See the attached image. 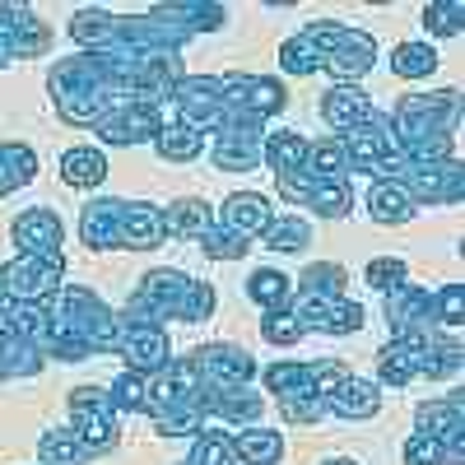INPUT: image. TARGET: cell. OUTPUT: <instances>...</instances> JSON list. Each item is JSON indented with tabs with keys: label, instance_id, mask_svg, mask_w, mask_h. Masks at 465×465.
<instances>
[{
	"label": "cell",
	"instance_id": "1",
	"mask_svg": "<svg viewBox=\"0 0 465 465\" xmlns=\"http://www.w3.org/2000/svg\"><path fill=\"white\" fill-rule=\"evenodd\" d=\"M396 144L410 163H438V159H456L451 144L460 131V94L442 89V94H405L396 103Z\"/></svg>",
	"mask_w": 465,
	"mask_h": 465
},
{
	"label": "cell",
	"instance_id": "2",
	"mask_svg": "<svg viewBox=\"0 0 465 465\" xmlns=\"http://www.w3.org/2000/svg\"><path fill=\"white\" fill-rule=\"evenodd\" d=\"M144 414L153 419V429L163 438H196L210 429V410H205V386L196 372V359H173L168 368L144 377Z\"/></svg>",
	"mask_w": 465,
	"mask_h": 465
},
{
	"label": "cell",
	"instance_id": "3",
	"mask_svg": "<svg viewBox=\"0 0 465 465\" xmlns=\"http://www.w3.org/2000/svg\"><path fill=\"white\" fill-rule=\"evenodd\" d=\"M214 302L219 293L205 280H191L182 270H149L140 280V289L126 298V322H149V326H163V322H210L214 317Z\"/></svg>",
	"mask_w": 465,
	"mask_h": 465
},
{
	"label": "cell",
	"instance_id": "4",
	"mask_svg": "<svg viewBox=\"0 0 465 465\" xmlns=\"http://www.w3.org/2000/svg\"><path fill=\"white\" fill-rule=\"evenodd\" d=\"M47 89H52V103H56V112L65 116V122L70 126H89V131L103 122L112 107L126 103L122 94L112 89V80L103 74V65H98L94 52H80V56L52 65Z\"/></svg>",
	"mask_w": 465,
	"mask_h": 465
},
{
	"label": "cell",
	"instance_id": "5",
	"mask_svg": "<svg viewBox=\"0 0 465 465\" xmlns=\"http://www.w3.org/2000/svg\"><path fill=\"white\" fill-rule=\"evenodd\" d=\"M52 322L56 331L80 349V354H116V312L98 298L89 293L84 284H61V293L52 298Z\"/></svg>",
	"mask_w": 465,
	"mask_h": 465
},
{
	"label": "cell",
	"instance_id": "6",
	"mask_svg": "<svg viewBox=\"0 0 465 465\" xmlns=\"http://www.w3.org/2000/svg\"><path fill=\"white\" fill-rule=\"evenodd\" d=\"M335 140L344 149V163L359 168V173H372L377 182H396L401 168H405V153L396 144V126H391V116H381V112H368L354 131H344Z\"/></svg>",
	"mask_w": 465,
	"mask_h": 465
},
{
	"label": "cell",
	"instance_id": "7",
	"mask_svg": "<svg viewBox=\"0 0 465 465\" xmlns=\"http://www.w3.org/2000/svg\"><path fill=\"white\" fill-rule=\"evenodd\" d=\"M265 386L275 391L284 419L298 423V429H307V423H317V419L326 414V396H322V386H317L312 363H298V359L270 363V368H265Z\"/></svg>",
	"mask_w": 465,
	"mask_h": 465
},
{
	"label": "cell",
	"instance_id": "8",
	"mask_svg": "<svg viewBox=\"0 0 465 465\" xmlns=\"http://www.w3.org/2000/svg\"><path fill=\"white\" fill-rule=\"evenodd\" d=\"M261 153H265V122L228 112L223 126L214 131V149H210L214 168L219 173H252V168H261Z\"/></svg>",
	"mask_w": 465,
	"mask_h": 465
},
{
	"label": "cell",
	"instance_id": "9",
	"mask_svg": "<svg viewBox=\"0 0 465 465\" xmlns=\"http://www.w3.org/2000/svg\"><path fill=\"white\" fill-rule=\"evenodd\" d=\"M219 98H223L228 112L252 116V122H270V116L284 112V103H289L280 80H270V74H242V70L219 74Z\"/></svg>",
	"mask_w": 465,
	"mask_h": 465
},
{
	"label": "cell",
	"instance_id": "10",
	"mask_svg": "<svg viewBox=\"0 0 465 465\" xmlns=\"http://www.w3.org/2000/svg\"><path fill=\"white\" fill-rule=\"evenodd\" d=\"M289 312L302 331H322V335H354L363 331L368 312L349 298H331V293H298L289 298Z\"/></svg>",
	"mask_w": 465,
	"mask_h": 465
},
{
	"label": "cell",
	"instance_id": "11",
	"mask_svg": "<svg viewBox=\"0 0 465 465\" xmlns=\"http://www.w3.org/2000/svg\"><path fill=\"white\" fill-rule=\"evenodd\" d=\"M396 182L410 191L414 205H460V196H465L460 159H438V163H410L405 159Z\"/></svg>",
	"mask_w": 465,
	"mask_h": 465
},
{
	"label": "cell",
	"instance_id": "12",
	"mask_svg": "<svg viewBox=\"0 0 465 465\" xmlns=\"http://www.w3.org/2000/svg\"><path fill=\"white\" fill-rule=\"evenodd\" d=\"M70 433L89 442L94 456L116 447V410L103 386H74L70 391Z\"/></svg>",
	"mask_w": 465,
	"mask_h": 465
},
{
	"label": "cell",
	"instance_id": "13",
	"mask_svg": "<svg viewBox=\"0 0 465 465\" xmlns=\"http://www.w3.org/2000/svg\"><path fill=\"white\" fill-rule=\"evenodd\" d=\"M275 186H280V196L289 205H307L312 214L322 219H344L349 205H354V191H349V182H322V177H307L302 168L293 173H275Z\"/></svg>",
	"mask_w": 465,
	"mask_h": 465
},
{
	"label": "cell",
	"instance_id": "14",
	"mask_svg": "<svg viewBox=\"0 0 465 465\" xmlns=\"http://www.w3.org/2000/svg\"><path fill=\"white\" fill-rule=\"evenodd\" d=\"M47 47H52V28L37 19V10L0 0V70L24 56H43Z\"/></svg>",
	"mask_w": 465,
	"mask_h": 465
},
{
	"label": "cell",
	"instance_id": "15",
	"mask_svg": "<svg viewBox=\"0 0 465 465\" xmlns=\"http://www.w3.org/2000/svg\"><path fill=\"white\" fill-rule=\"evenodd\" d=\"M168 103L177 107V122H186L191 131H201V135L219 131L223 116H228V107L219 98V74H186V80L173 89Z\"/></svg>",
	"mask_w": 465,
	"mask_h": 465
},
{
	"label": "cell",
	"instance_id": "16",
	"mask_svg": "<svg viewBox=\"0 0 465 465\" xmlns=\"http://www.w3.org/2000/svg\"><path fill=\"white\" fill-rule=\"evenodd\" d=\"M116 354L126 359L131 372L149 377V372H159L173 363V344H168V331L163 326H149V322H126V317H116Z\"/></svg>",
	"mask_w": 465,
	"mask_h": 465
},
{
	"label": "cell",
	"instance_id": "17",
	"mask_svg": "<svg viewBox=\"0 0 465 465\" xmlns=\"http://www.w3.org/2000/svg\"><path fill=\"white\" fill-rule=\"evenodd\" d=\"M65 284V261L15 256L5 265V298L10 302H52Z\"/></svg>",
	"mask_w": 465,
	"mask_h": 465
},
{
	"label": "cell",
	"instance_id": "18",
	"mask_svg": "<svg viewBox=\"0 0 465 465\" xmlns=\"http://www.w3.org/2000/svg\"><path fill=\"white\" fill-rule=\"evenodd\" d=\"M10 242L19 247V256H43V261H65V228L52 210L33 205L24 214H15L10 223Z\"/></svg>",
	"mask_w": 465,
	"mask_h": 465
},
{
	"label": "cell",
	"instance_id": "19",
	"mask_svg": "<svg viewBox=\"0 0 465 465\" xmlns=\"http://www.w3.org/2000/svg\"><path fill=\"white\" fill-rule=\"evenodd\" d=\"M163 131V116L159 107H149V103H122V107H112L103 122L94 126V135L103 144H116V149H126V144H153V135Z\"/></svg>",
	"mask_w": 465,
	"mask_h": 465
},
{
	"label": "cell",
	"instance_id": "20",
	"mask_svg": "<svg viewBox=\"0 0 465 465\" xmlns=\"http://www.w3.org/2000/svg\"><path fill=\"white\" fill-rule=\"evenodd\" d=\"M414 433H429L438 438L456 460L465 456V396L460 391H447L438 401H423L414 410Z\"/></svg>",
	"mask_w": 465,
	"mask_h": 465
},
{
	"label": "cell",
	"instance_id": "21",
	"mask_svg": "<svg viewBox=\"0 0 465 465\" xmlns=\"http://www.w3.org/2000/svg\"><path fill=\"white\" fill-rule=\"evenodd\" d=\"M340 19H312L302 33H293L289 43L280 47V65L289 70V74H317V70H326V52H331V43L340 37Z\"/></svg>",
	"mask_w": 465,
	"mask_h": 465
},
{
	"label": "cell",
	"instance_id": "22",
	"mask_svg": "<svg viewBox=\"0 0 465 465\" xmlns=\"http://www.w3.org/2000/svg\"><path fill=\"white\" fill-rule=\"evenodd\" d=\"M191 359H196L205 391H219V386H252V377H256V359L238 344H201Z\"/></svg>",
	"mask_w": 465,
	"mask_h": 465
},
{
	"label": "cell",
	"instance_id": "23",
	"mask_svg": "<svg viewBox=\"0 0 465 465\" xmlns=\"http://www.w3.org/2000/svg\"><path fill=\"white\" fill-rule=\"evenodd\" d=\"M386 326L396 340H410L419 331H433V293L419 289L414 280H401L396 289H386Z\"/></svg>",
	"mask_w": 465,
	"mask_h": 465
},
{
	"label": "cell",
	"instance_id": "24",
	"mask_svg": "<svg viewBox=\"0 0 465 465\" xmlns=\"http://www.w3.org/2000/svg\"><path fill=\"white\" fill-rule=\"evenodd\" d=\"M270 219H275V205L265 196H256V191H232L219 210V228H228L232 238H242V242H261Z\"/></svg>",
	"mask_w": 465,
	"mask_h": 465
},
{
	"label": "cell",
	"instance_id": "25",
	"mask_svg": "<svg viewBox=\"0 0 465 465\" xmlns=\"http://www.w3.org/2000/svg\"><path fill=\"white\" fill-rule=\"evenodd\" d=\"M372 61H377V43H372V33H363V28H340V37L331 43V52H326V70L335 74V80H359V74H368L372 70Z\"/></svg>",
	"mask_w": 465,
	"mask_h": 465
},
{
	"label": "cell",
	"instance_id": "26",
	"mask_svg": "<svg viewBox=\"0 0 465 465\" xmlns=\"http://www.w3.org/2000/svg\"><path fill=\"white\" fill-rule=\"evenodd\" d=\"M163 210L159 205H140V201H122V232H116V247L131 252H153L163 247Z\"/></svg>",
	"mask_w": 465,
	"mask_h": 465
},
{
	"label": "cell",
	"instance_id": "27",
	"mask_svg": "<svg viewBox=\"0 0 465 465\" xmlns=\"http://www.w3.org/2000/svg\"><path fill=\"white\" fill-rule=\"evenodd\" d=\"M149 19H159V24L177 28L182 37H196V33L223 28L228 10H223V5H210V0H177V5H153Z\"/></svg>",
	"mask_w": 465,
	"mask_h": 465
},
{
	"label": "cell",
	"instance_id": "28",
	"mask_svg": "<svg viewBox=\"0 0 465 465\" xmlns=\"http://www.w3.org/2000/svg\"><path fill=\"white\" fill-rule=\"evenodd\" d=\"M326 410L340 414V419H372V414L381 410V391H377V381L349 372L335 391L326 396Z\"/></svg>",
	"mask_w": 465,
	"mask_h": 465
},
{
	"label": "cell",
	"instance_id": "29",
	"mask_svg": "<svg viewBox=\"0 0 465 465\" xmlns=\"http://www.w3.org/2000/svg\"><path fill=\"white\" fill-rule=\"evenodd\" d=\"M122 232V201H89L80 210V242L94 252H112Z\"/></svg>",
	"mask_w": 465,
	"mask_h": 465
},
{
	"label": "cell",
	"instance_id": "30",
	"mask_svg": "<svg viewBox=\"0 0 465 465\" xmlns=\"http://www.w3.org/2000/svg\"><path fill=\"white\" fill-rule=\"evenodd\" d=\"M414 201H410V191L401 186V182H372V191H368V219L372 223H381V228H401V223H410L414 219Z\"/></svg>",
	"mask_w": 465,
	"mask_h": 465
},
{
	"label": "cell",
	"instance_id": "31",
	"mask_svg": "<svg viewBox=\"0 0 465 465\" xmlns=\"http://www.w3.org/2000/svg\"><path fill=\"white\" fill-rule=\"evenodd\" d=\"M205 410L219 423H256L261 419V396L252 386H219V391H205Z\"/></svg>",
	"mask_w": 465,
	"mask_h": 465
},
{
	"label": "cell",
	"instance_id": "32",
	"mask_svg": "<svg viewBox=\"0 0 465 465\" xmlns=\"http://www.w3.org/2000/svg\"><path fill=\"white\" fill-rule=\"evenodd\" d=\"M372 112V103H368V94L363 89H354V84H335L326 98H322V116H326V126L331 131H354L363 116Z\"/></svg>",
	"mask_w": 465,
	"mask_h": 465
},
{
	"label": "cell",
	"instance_id": "33",
	"mask_svg": "<svg viewBox=\"0 0 465 465\" xmlns=\"http://www.w3.org/2000/svg\"><path fill=\"white\" fill-rule=\"evenodd\" d=\"M43 349H37L33 340L15 335L0 326V381H15V377H37L43 372Z\"/></svg>",
	"mask_w": 465,
	"mask_h": 465
},
{
	"label": "cell",
	"instance_id": "34",
	"mask_svg": "<svg viewBox=\"0 0 465 465\" xmlns=\"http://www.w3.org/2000/svg\"><path fill=\"white\" fill-rule=\"evenodd\" d=\"M214 223V205L186 196V201H173L163 210V238H205V228Z\"/></svg>",
	"mask_w": 465,
	"mask_h": 465
},
{
	"label": "cell",
	"instance_id": "35",
	"mask_svg": "<svg viewBox=\"0 0 465 465\" xmlns=\"http://www.w3.org/2000/svg\"><path fill=\"white\" fill-rule=\"evenodd\" d=\"M103 177H107V153H103V149H94V144H74V149L61 153V182H65V186L89 191V186H98Z\"/></svg>",
	"mask_w": 465,
	"mask_h": 465
},
{
	"label": "cell",
	"instance_id": "36",
	"mask_svg": "<svg viewBox=\"0 0 465 465\" xmlns=\"http://www.w3.org/2000/svg\"><path fill=\"white\" fill-rule=\"evenodd\" d=\"M153 149H159V159H168V163H191L205 153V135L191 131L186 122H163V131L153 135Z\"/></svg>",
	"mask_w": 465,
	"mask_h": 465
},
{
	"label": "cell",
	"instance_id": "37",
	"mask_svg": "<svg viewBox=\"0 0 465 465\" xmlns=\"http://www.w3.org/2000/svg\"><path fill=\"white\" fill-rule=\"evenodd\" d=\"M37 177V153L19 140L0 144V196H15L19 186H28Z\"/></svg>",
	"mask_w": 465,
	"mask_h": 465
},
{
	"label": "cell",
	"instance_id": "38",
	"mask_svg": "<svg viewBox=\"0 0 465 465\" xmlns=\"http://www.w3.org/2000/svg\"><path fill=\"white\" fill-rule=\"evenodd\" d=\"M94 447L80 442L70 429H47L43 442H37V465H89Z\"/></svg>",
	"mask_w": 465,
	"mask_h": 465
},
{
	"label": "cell",
	"instance_id": "39",
	"mask_svg": "<svg viewBox=\"0 0 465 465\" xmlns=\"http://www.w3.org/2000/svg\"><path fill=\"white\" fill-rule=\"evenodd\" d=\"M232 456L238 465H275L284 456V438L275 429H242L232 438Z\"/></svg>",
	"mask_w": 465,
	"mask_h": 465
},
{
	"label": "cell",
	"instance_id": "40",
	"mask_svg": "<svg viewBox=\"0 0 465 465\" xmlns=\"http://www.w3.org/2000/svg\"><path fill=\"white\" fill-rule=\"evenodd\" d=\"M377 377L386 386H410L419 377V363H414V344L410 340H391V344H381V354H377Z\"/></svg>",
	"mask_w": 465,
	"mask_h": 465
},
{
	"label": "cell",
	"instance_id": "41",
	"mask_svg": "<svg viewBox=\"0 0 465 465\" xmlns=\"http://www.w3.org/2000/svg\"><path fill=\"white\" fill-rule=\"evenodd\" d=\"M302 173H307V177H322V182H340V177L349 173L340 140H335V135H331V140H307V159H302Z\"/></svg>",
	"mask_w": 465,
	"mask_h": 465
},
{
	"label": "cell",
	"instance_id": "42",
	"mask_svg": "<svg viewBox=\"0 0 465 465\" xmlns=\"http://www.w3.org/2000/svg\"><path fill=\"white\" fill-rule=\"evenodd\" d=\"M261 242L270 247V252H302L307 242H312V228H307V219H298V214H275L270 219V228L261 232Z\"/></svg>",
	"mask_w": 465,
	"mask_h": 465
},
{
	"label": "cell",
	"instance_id": "43",
	"mask_svg": "<svg viewBox=\"0 0 465 465\" xmlns=\"http://www.w3.org/2000/svg\"><path fill=\"white\" fill-rule=\"evenodd\" d=\"M247 298L261 302L265 312H280V307H289V298H293V284H289V275H280V270H252Z\"/></svg>",
	"mask_w": 465,
	"mask_h": 465
},
{
	"label": "cell",
	"instance_id": "44",
	"mask_svg": "<svg viewBox=\"0 0 465 465\" xmlns=\"http://www.w3.org/2000/svg\"><path fill=\"white\" fill-rule=\"evenodd\" d=\"M307 159V140L298 131H275V135H265V153H261V163H270L275 173H293L302 168Z\"/></svg>",
	"mask_w": 465,
	"mask_h": 465
},
{
	"label": "cell",
	"instance_id": "45",
	"mask_svg": "<svg viewBox=\"0 0 465 465\" xmlns=\"http://www.w3.org/2000/svg\"><path fill=\"white\" fill-rule=\"evenodd\" d=\"M438 47H429V43H401L396 52H391V70L401 74V80H423V74H433L438 70Z\"/></svg>",
	"mask_w": 465,
	"mask_h": 465
},
{
	"label": "cell",
	"instance_id": "46",
	"mask_svg": "<svg viewBox=\"0 0 465 465\" xmlns=\"http://www.w3.org/2000/svg\"><path fill=\"white\" fill-rule=\"evenodd\" d=\"M344 284H349V275H344V265H335V261H317V265H307L302 275H298V293H331V298H344Z\"/></svg>",
	"mask_w": 465,
	"mask_h": 465
},
{
	"label": "cell",
	"instance_id": "47",
	"mask_svg": "<svg viewBox=\"0 0 465 465\" xmlns=\"http://www.w3.org/2000/svg\"><path fill=\"white\" fill-rule=\"evenodd\" d=\"M182 465H238V456H232V438L219 433V429H201L196 447H191V456Z\"/></svg>",
	"mask_w": 465,
	"mask_h": 465
},
{
	"label": "cell",
	"instance_id": "48",
	"mask_svg": "<svg viewBox=\"0 0 465 465\" xmlns=\"http://www.w3.org/2000/svg\"><path fill=\"white\" fill-rule=\"evenodd\" d=\"M423 28L433 37H456L465 28V0H433V5H423Z\"/></svg>",
	"mask_w": 465,
	"mask_h": 465
},
{
	"label": "cell",
	"instance_id": "49",
	"mask_svg": "<svg viewBox=\"0 0 465 465\" xmlns=\"http://www.w3.org/2000/svg\"><path fill=\"white\" fill-rule=\"evenodd\" d=\"M107 401H112L116 414H144V377L126 368L122 377L107 386Z\"/></svg>",
	"mask_w": 465,
	"mask_h": 465
},
{
	"label": "cell",
	"instance_id": "50",
	"mask_svg": "<svg viewBox=\"0 0 465 465\" xmlns=\"http://www.w3.org/2000/svg\"><path fill=\"white\" fill-rule=\"evenodd\" d=\"M433 322L442 326V331H460V322H465V289L451 280V284H442L438 293H433Z\"/></svg>",
	"mask_w": 465,
	"mask_h": 465
},
{
	"label": "cell",
	"instance_id": "51",
	"mask_svg": "<svg viewBox=\"0 0 465 465\" xmlns=\"http://www.w3.org/2000/svg\"><path fill=\"white\" fill-rule=\"evenodd\" d=\"M405 465H456V456L429 433H410L405 438Z\"/></svg>",
	"mask_w": 465,
	"mask_h": 465
},
{
	"label": "cell",
	"instance_id": "52",
	"mask_svg": "<svg viewBox=\"0 0 465 465\" xmlns=\"http://www.w3.org/2000/svg\"><path fill=\"white\" fill-rule=\"evenodd\" d=\"M261 335L270 340V344H280V349H293L307 331L293 322V312H289V307H280V312H265L261 317Z\"/></svg>",
	"mask_w": 465,
	"mask_h": 465
},
{
	"label": "cell",
	"instance_id": "53",
	"mask_svg": "<svg viewBox=\"0 0 465 465\" xmlns=\"http://www.w3.org/2000/svg\"><path fill=\"white\" fill-rule=\"evenodd\" d=\"M201 247H205V256H210V261H242L252 242H242V238H232L228 228L210 223V228H205V238H201Z\"/></svg>",
	"mask_w": 465,
	"mask_h": 465
},
{
	"label": "cell",
	"instance_id": "54",
	"mask_svg": "<svg viewBox=\"0 0 465 465\" xmlns=\"http://www.w3.org/2000/svg\"><path fill=\"white\" fill-rule=\"evenodd\" d=\"M363 280L372 284V289H396L401 280H410V270H405V261L401 256H377V261H368V270H363Z\"/></svg>",
	"mask_w": 465,
	"mask_h": 465
},
{
	"label": "cell",
	"instance_id": "55",
	"mask_svg": "<svg viewBox=\"0 0 465 465\" xmlns=\"http://www.w3.org/2000/svg\"><path fill=\"white\" fill-rule=\"evenodd\" d=\"M10 307V298H5V265H0V312Z\"/></svg>",
	"mask_w": 465,
	"mask_h": 465
},
{
	"label": "cell",
	"instance_id": "56",
	"mask_svg": "<svg viewBox=\"0 0 465 465\" xmlns=\"http://www.w3.org/2000/svg\"><path fill=\"white\" fill-rule=\"evenodd\" d=\"M322 465H354V460H344V456H335V460H322Z\"/></svg>",
	"mask_w": 465,
	"mask_h": 465
}]
</instances>
